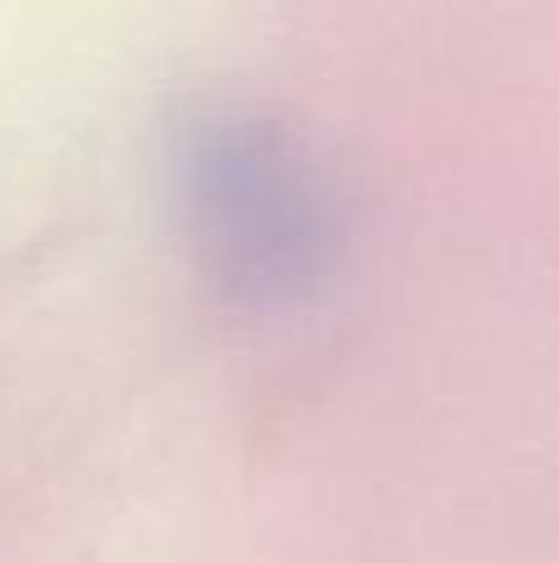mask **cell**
Returning <instances> with one entry per match:
<instances>
[]
</instances>
